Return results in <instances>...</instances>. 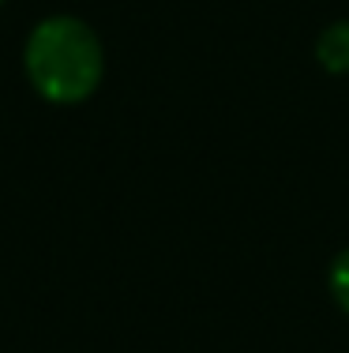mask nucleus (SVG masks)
<instances>
[{
    "label": "nucleus",
    "mask_w": 349,
    "mask_h": 353,
    "mask_svg": "<svg viewBox=\"0 0 349 353\" xmlns=\"http://www.w3.org/2000/svg\"><path fill=\"white\" fill-rule=\"evenodd\" d=\"M23 75L41 102L83 105L105 79V46L79 15H45L23 41Z\"/></svg>",
    "instance_id": "nucleus-1"
},
{
    "label": "nucleus",
    "mask_w": 349,
    "mask_h": 353,
    "mask_svg": "<svg viewBox=\"0 0 349 353\" xmlns=\"http://www.w3.org/2000/svg\"><path fill=\"white\" fill-rule=\"evenodd\" d=\"M315 61L335 75H349V19H338L315 38Z\"/></svg>",
    "instance_id": "nucleus-2"
},
{
    "label": "nucleus",
    "mask_w": 349,
    "mask_h": 353,
    "mask_svg": "<svg viewBox=\"0 0 349 353\" xmlns=\"http://www.w3.org/2000/svg\"><path fill=\"white\" fill-rule=\"evenodd\" d=\"M327 285H330V297H335V305L342 308V312H349V248L335 256L330 274H327Z\"/></svg>",
    "instance_id": "nucleus-3"
},
{
    "label": "nucleus",
    "mask_w": 349,
    "mask_h": 353,
    "mask_svg": "<svg viewBox=\"0 0 349 353\" xmlns=\"http://www.w3.org/2000/svg\"><path fill=\"white\" fill-rule=\"evenodd\" d=\"M0 4H4V0H0Z\"/></svg>",
    "instance_id": "nucleus-4"
}]
</instances>
